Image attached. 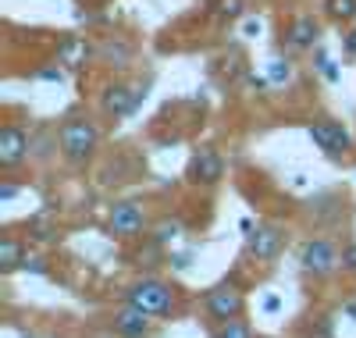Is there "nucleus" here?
Listing matches in <instances>:
<instances>
[{"label":"nucleus","instance_id":"32","mask_svg":"<svg viewBox=\"0 0 356 338\" xmlns=\"http://www.w3.org/2000/svg\"><path fill=\"white\" fill-rule=\"evenodd\" d=\"M250 86H253V89H264V86H267V79H260V75H250Z\"/></svg>","mask_w":356,"mask_h":338},{"label":"nucleus","instance_id":"26","mask_svg":"<svg viewBox=\"0 0 356 338\" xmlns=\"http://www.w3.org/2000/svg\"><path fill=\"white\" fill-rule=\"evenodd\" d=\"M243 36H250V40H253V36H260V18H250V22L243 25Z\"/></svg>","mask_w":356,"mask_h":338},{"label":"nucleus","instance_id":"18","mask_svg":"<svg viewBox=\"0 0 356 338\" xmlns=\"http://www.w3.org/2000/svg\"><path fill=\"white\" fill-rule=\"evenodd\" d=\"M29 235H33L36 242H57V232H54V225H50L47 214H40V218L29 225Z\"/></svg>","mask_w":356,"mask_h":338},{"label":"nucleus","instance_id":"30","mask_svg":"<svg viewBox=\"0 0 356 338\" xmlns=\"http://www.w3.org/2000/svg\"><path fill=\"white\" fill-rule=\"evenodd\" d=\"M278 306H282V303H278V296H267V299H264V310H271V314H275Z\"/></svg>","mask_w":356,"mask_h":338},{"label":"nucleus","instance_id":"16","mask_svg":"<svg viewBox=\"0 0 356 338\" xmlns=\"http://www.w3.org/2000/svg\"><path fill=\"white\" fill-rule=\"evenodd\" d=\"M214 338H253V331H250V324L246 321H225L218 331H214Z\"/></svg>","mask_w":356,"mask_h":338},{"label":"nucleus","instance_id":"25","mask_svg":"<svg viewBox=\"0 0 356 338\" xmlns=\"http://www.w3.org/2000/svg\"><path fill=\"white\" fill-rule=\"evenodd\" d=\"M22 267H25V271H33V274H47V264H43V257H33V260L25 257V260H22Z\"/></svg>","mask_w":356,"mask_h":338},{"label":"nucleus","instance_id":"21","mask_svg":"<svg viewBox=\"0 0 356 338\" xmlns=\"http://www.w3.org/2000/svg\"><path fill=\"white\" fill-rule=\"evenodd\" d=\"M307 338H335L332 321H328V317H317V321H314V328L307 331Z\"/></svg>","mask_w":356,"mask_h":338},{"label":"nucleus","instance_id":"7","mask_svg":"<svg viewBox=\"0 0 356 338\" xmlns=\"http://www.w3.org/2000/svg\"><path fill=\"white\" fill-rule=\"evenodd\" d=\"M186 175H189V182H196V186H214V182H221V175H225L221 153H218L214 146H200V150L193 153Z\"/></svg>","mask_w":356,"mask_h":338},{"label":"nucleus","instance_id":"20","mask_svg":"<svg viewBox=\"0 0 356 338\" xmlns=\"http://www.w3.org/2000/svg\"><path fill=\"white\" fill-rule=\"evenodd\" d=\"M129 54H132V50H129L125 43H114V40L104 43V57L111 61V65H118V68H125V65H129Z\"/></svg>","mask_w":356,"mask_h":338},{"label":"nucleus","instance_id":"29","mask_svg":"<svg viewBox=\"0 0 356 338\" xmlns=\"http://www.w3.org/2000/svg\"><path fill=\"white\" fill-rule=\"evenodd\" d=\"M171 264H175L178 271H186V267H189V257H186V253H178V257H171Z\"/></svg>","mask_w":356,"mask_h":338},{"label":"nucleus","instance_id":"8","mask_svg":"<svg viewBox=\"0 0 356 338\" xmlns=\"http://www.w3.org/2000/svg\"><path fill=\"white\" fill-rule=\"evenodd\" d=\"M143 97H146V89L139 93V89H132V86H125V82H118V86H111L107 93H104L100 107H104V114H111V118H125V114H132V111L139 107Z\"/></svg>","mask_w":356,"mask_h":338},{"label":"nucleus","instance_id":"4","mask_svg":"<svg viewBox=\"0 0 356 338\" xmlns=\"http://www.w3.org/2000/svg\"><path fill=\"white\" fill-rule=\"evenodd\" d=\"M207 317L211 321H218V324H225V321H235L243 314V306H246V299H243V292L239 289H232V285H218V289H211L207 292Z\"/></svg>","mask_w":356,"mask_h":338},{"label":"nucleus","instance_id":"10","mask_svg":"<svg viewBox=\"0 0 356 338\" xmlns=\"http://www.w3.org/2000/svg\"><path fill=\"white\" fill-rule=\"evenodd\" d=\"M25 153H29V136H25V129H18V125H4V129H0V164L15 168Z\"/></svg>","mask_w":356,"mask_h":338},{"label":"nucleus","instance_id":"24","mask_svg":"<svg viewBox=\"0 0 356 338\" xmlns=\"http://www.w3.org/2000/svg\"><path fill=\"white\" fill-rule=\"evenodd\" d=\"M267 75H271V82H285V79H289V65H285V61H271Z\"/></svg>","mask_w":356,"mask_h":338},{"label":"nucleus","instance_id":"15","mask_svg":"<svg viewBox=\"0 0 356 338\" xmlns=\"http://www.w3.org/2000/svg\"><path fill=\"white\" fill-rule=\"evenodd\" d=\"M182 232H186L182 218H164V221H157V228H154V246H164V242L178 239Z\"/></svg>","mask_w":356,"mask_h":338},{"label":"nucleus","instance_id":"17","mask_svg":"<svg viewBox=\"0 0 356 338\" xmlns=\"http://www.w3.org/2000/svg\"><path fill=\"white\" fill-rule=\"evenodd\" d=\"M328 4V15L335 22H353L356 18V0H324Z\"/></svg>","mask_w":356,"mask_h":338},{"label":"nucleus","instance_id":"11","mask_svg":"<svg viewBox=\"0 0 356 338\" xmlns=\"http://www.w3.org/2000/svg\"><path fill=\"white\" fill-rule=\"evenodd\" d=\"M150 317L154 314H146V310H139V306H125V310H118L114 314V331L122 335V338H143L146 331H150Z\"/></svg>","mask_w":356,"mask_h":338},{"label":"nucleus","instance_id":"33","mask_svg":"<svg viewBox=\"0 0 356 338\" xmlns=\"http://www.w3.org/2000/svg\"><path fill=\"white\" fill-rule=\"evenodd\" d=\"M346 317H353V321H356V303H349V306H346Z\"/></svg>","mask_w":356,"mask_h":338},{"label":"nucleus","instance_id":"2","mask_svg":"<svg viewBox=\"0 0 356 338\" xmlns=\"http://www.w3.org/2000/svg\"><path fill=\"white\" fill-rule=\"evenodd\" d=\"M125 303H132V306H139V310H146V314H171V306H175V292H171V285H164V282H157V278H143V282H136L129 292H125Z\"/></svg>","mask_w":356,"mask_h":338},{"label":"nucleus","instance_id":"6","mask_svg":"<svg viewBox=\"0 0 356 338\" xmlns=\"http://www.w3.org/2000/svg\"><path fill=\"white\" fill-rule=\"evenodd\" d=\"M107 228L118 239H136V235L146 232V214L136 203H114L111 214H107Z\"/></svg>","mask_w":356,"mask_h":338},{"label":"nucleus","instance_id":"31","mask_svg":"<svg viewBox=\"0 0 356 338\" xmlns=\"http://www.w3.org/2000/svg\"><path fill=\"white\" fill-rule=\"evenodd\" d=\"M346 50H349V54H356V29H353V33L346 36Z\"/></svg>","mask_w":356,"mask_h":338},{"label":"nucleus","instance_id":"19","mask_svg":"<svg viewBox=\"0 0 356 338\" xmlns=\"http://www.w3.org/2000/svg\"><path fill=\"white\" fill-rule=\"evenodd\" d=\"M243 11H246V0H214V15L225 22H235Z\"/></svg>","mask_w":356,"mask_h":338},{"label":"nucleus","instance_id":"27","mask_svg":"<svg viewBox=\"0 0 356 338\" xmlns=\"http://www.w3.org/2000/svg\"><path fill=\"white\" fill-rule=\"evenodd\" d=\"M40 79H47V82H61V68H43Z\"/></svg>","mask_w":356,"mask_h":338},{"label":"nucleus","instance_id":"3","mask_svg":"<svg viewBox=\"0 0 356 338\" xmlns=\"http://www.w3.org/2000/svg\"><path fill=\"white\" fill-rule=\"evenodd\" d=\"M342 253L335 250V246L328 239H310L303 242V250H300V260H303V271H310L314 278H324V274H332L342 260Z\"/></svg>","mask_w":356,"mask_h":338},{"label":"nucleus","instance_id":"1","mask_svg":"<svg viewBox=\"0 0 356 338\" xmlns=\"http://www.w3.org/2000/svg\"><path fill=\"white\" fill-rule=\"evenodd\" d=\"M57 143H61V153L68 161H86L89 153L97 150L100 143V129L93 125V121H86V118H75V121H65L61 125V136H57Z\"/></svg>","mask_w":356,"mask_h":338},{"label":"nucleus","instance_id":"5","mask_svg":"<svg viewBox=\"0 0 356 338\" xmlns=\"http://www.w3.org/2000/svg\"><path fill=\"white\" fill-rule=\"evenodd\" d=\"M307 136L314 139V146H321L324 153H328V157H346V153L353 150V139L339 121H314V125L307 129Z\"/></svg>","mask_w":356,"mask_h":338},{"label":"nucleus","instance_id":"12","mask_svg":"<svg viewBox=\"0 0 356 338\" xmlns=\"http://www.w3.org/2000/svg\"><path fill=\"white\" fill-rule=\"evenodd\" d=\"M317 36H321V29H317V22L314 18H296L292 22V29H289V43L296 47V50H310L314 43H317Z\"/></svg>","mask_w":356,"mask_h":338},{"label":"nucleus","instance_id":"22","mask_svg":"<svg viewBox=\"0 0 356 338\" xmlns=\"http://www.w3.org/2000/svg\"><path fill=\"white\" fill-rule=\"evenodd\" d=\"M342 271H349V274H356V242H349L346 250H342Z\"/></svg>","mask_w":356,"mask_h":338},{"label":"nucleus","instance_id":"23","mask_svg":"<svg viewBox=\"0 0 356 338\" xmlns=\"http://www.w3.org/2000/svg\"><path fill=\"white\" fill-rule=\"evenodd\" d=\"M317 68L324 72V79H332V82L339 79V68H335L332 61H328V54H317Z\"/></svg>","mask_w":356,"mask_h":338},{"label":"nucleus","instance_id":"9","mask_svg":"<svg viewBox=\"0 0 356 338\" xmlns=\"http://www.w3.org/2000/svg\"><path fill=\"white\" fill-rule=\"evenodd\" d=\"M246 242H250L253 260H275L278 250H282V228L278 225H260V228H253V235H246Z\"/></svg>","mask_w":356,"mask_h":338},{"label":"nucleus","instance_id":"28","mask_svg":"<svg viewBox=\"0 0 356 338\" xmlns=\"http://www.w3.org/2000/svg\"><path fill=\"white\" fill-rule=\"evenodd\" d=\"M15 193H18V189L11 186V182H8V186H0V200H15Z\"/></svg>","mask_w":356,"mask_h":338},{"label":"nucleus","instance_id":"14","mask_svg":"<svg viewBox=\"0 0 356 338\" xmlns=\"http://www.w3.org/2000/svg\"><path fill=\"white\" fill-rule=\"evenodd\" d=\"M22 260H25V246H22L18 239H11V235L0 239V271L11 274V271L22 267Z\"/></svg>","mask_w":356,"mask_h":338},{"label":"nucleus","instance_id":"13","mask_svg":"<svg viewBox=\"0 0 356 338\" xmlns=\"http://www.w3.org/2000/svg\"><path fill=\"white\" fill-rule=\"evenodd\" d=\"M86 57H89V47H86V40L75 36V33L57 43V61H61V65H72V68H75V65H82Z\"/></svg>","mask_w":356,"mask_h":338}]
</instances>
